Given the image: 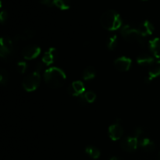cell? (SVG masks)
I'll return each instance as SVG.
<instances>
[{"instance_id":"1","label":"cell","mask_w":160,"mask_h":160,"mask_svg":"<svg viewBox=\"0 0 160 160\" xmlns=\"http://www.w3.org/2000/svg\"><path fill=\"white\" fill-rule=\"evenodd\" d=\"M100 24L107 31H116L122 25V19L120 14L113 9H108L102 14Z\"/></svg>"},{"instance_id":"2","label":"cell","mask_w":160,"mask_h":160,"mask_svg":"<svg viewBox=\"0 0 160 160\" xmlns=\"http://www.w3.org/2000/svg\"><path fill=\"white\" fill-rule=\"evenodd\" d=\"M65 73L58 67H50L44 73V80L47 85L52 88H58L63 85L66 81Z\"/></svg>"},{"instance_id":"3","label":"cell","mask_w":160,"mask_h":160,"mask_svg":"<svg viewBox=\"0 0 160 160\" xmlns=\"http://www.w3.org/2000/svg\"><path fill=\"white\" fill-rule=\"evenodd\" d=\"M120 33L123 38L128 42L137 43L141 46H145L146 44L145 37H143L139 32L138 27L131 24H126L122 28Z\"/></svg>"},{"instance_id":"4","label":"cell","mask_w":160,"mask_h":160,"mask_svg":"<svg viewBox=\"0 0 160 160\" xmlns=\"http://www.w3.org/2000/svg\"><path fill=\"white\" fill-rule=\"evenodd\" d=\"M41 77L38 72H33L27 75L23 80V87L27 92H33L39 87Z\"/></svg>"},{"instance_id":"5","label":"cell","mask_w":160,"mask_h":160,"mask_svg":"<svg viewBox=\"0 0 160 160\" xmlns=\"http://www.w3.org/2000/svg\"><path fill=\"white\" fill-rule=\"evenodd\" d=\"M1 48H0V55L2 59H7L12 54L13 51L12 41L8 37H2L1 38Z\"/></svg>"},{"instance_id":"6","label":"cell","mask_w":160,"mask_h":160,"mask_svg":"<svg viewBox=\"0 0 160 160\" xmlns=\"http://www.w3.org/2000/svg\"><path fill=\"white\" fill-rule=\"evenodd\" d=\"M138 140L136 137H128L124 138L120 142V146L122 149L128 152H134L138 148Z\"/></svg>"},{"instance_id":"7","label":"cell","mask_w":160,"mask_h":160,"mask_svg":"<svg viewBox=\"0 0 160 160\" xmlns=\"http://www.w3.org/2000/svg\"><path fill=\"white\" fill-rule=\"evenodd\" d=\"M41 53V48L40 47L37 46V45H28L23 49L22 50V56L25 59L28 60H31V59H34L37 58L38 56L40 55Z\"/></svg>"},{"instance_id":"8","label":"cell","mask_w":160,"mask_h":160,"mask_svg":"<svg viewBox=\"0 0 160 160\" xmlns=\"http://www.w3.org/2000/svg\"><path fill=\"white\" fill-rule=\"evenodd\" d=\"M108 133H109V136L111 140L117 141L121 138L123 136V128L119 122H117L109 126Z\"/></svg>"},{"instance_id":"9","label":"cell","mask_w":160,"mask_h":160,"mask_svg":"<svg viewBox=\"0 0 160 160\" xmlns=\"http://www.w3.org/2000/svg\"><path fill=\"white\" fill-rule=\"evenodd\" d=\"M131 65V59L126 56H121L120 58H117L114 61V67L118 71L126 72L130 70V67Z\"/></svg>"},{"instance_id":"10","label":"cell","mask_w":160,"mask_h":160,"mask_svg":"<svg viewBox=\"0 0 160 160\" xmlns=\"http://www.w3.org/2000/svg\"><path fill=\"white\" fill-rule=\"evenodd\" d=\"M138 27V29L139 32L141 33L143 37H147V36L152 35L154 32L155 28L153 26L152 23L148 20H145L144 21H142Z\"/></svg>"},{"instance_id":"11","label":"cell","mask_w":160,"mask_h":160,"mask_svg":"<svg viewBox=\"0 0 160 160\" xmlns=\"http://www.w3.org/2000/svg\"><path fill=\"white\" fill-rule=\"evenodd\" d=\"M84 91H85V88H84V84L80 81H74L68 88L69 94L76 97L83 95Z\"/></svg>"},{"instance_id":"12","label":"cell","mask_w":160,"mask_h":160,"mask_svg":"<svg viewBox=\"0 0 160 160\" xmlns=\"http://www.w3.org/2000/svg\"><path fill=\"white\" fill-rule=\"evenodd\" d=\"M138 145H140V147L143 150L146 152L154 151L155 148H156V145L151 139L146 137L145 134L139 138H138Z\"/></svg>"},{"instance_id":"13","label":"cell","mask_w":160,"mask_h":160,"mask_svg":"<svg viewBox=\"0 0 160 160\" xmlns=\"http://www.w3.org/2000/svg\"><path fill=\"white\" fill-rule=\"evenodd\" d=\"M160 76V60L154 62L150 66L148 75L146 78V82L150 83L154 78Z\"/></svg>"},{"instance_id":"14","label":"cell","mask_w":160,"mask_h":160,"mask_svg":"<svg viewBox=\"0 0 160 160\" xmlns=\"http://www.w3.org/2000/svg\"><path fill=\"white\" fill-rule=\"evenodd\" d=\"M56 56H57V52L54 48H50L44 53L42 56V62L46 66L50 65L53 63L54 61L56 59Z\"/></svg>"},{"instance_id":"15","label":"cell","mask_w":160,"mask_h":160,"mask_svg":"<svg viewBox=\"0 0 160 160\" xmlns=\"http://www.w3.org/2000/svg\"><path fill=\"white\" fill-rule=\"evenodd\" d=\"M148 47L152 53L153 56L156 58L159 59L160 58V38H156L152 39L148 42Z\"/></svg>"},{"instance_id":"16","label":"cell","mask_w":160,"mask_h":160,"mask_svg":"<svg viewBox=\"0 0 160 160\" xmlns=\"http://www.w3.org/2000/svg\"><path fill=\"white\" fill-rule=\"evenodd\" d=\"M154 62V58L148 53L141 54L137 58V62L141 66H151Z\"/></svg>"},{"instance_id":"17","label":"cell","mask_w":160,"mask_h":160,"mask_svg":"<svg viewBox=\"0 0 160 160\" xmlns=\"http://www.w3.org/2000/svg\"><path fill=\"white\" fill-rule=\"evenodd\" d=\"M95 73H96V71H95V67L89 66V67H86L85 70L83 72V79L85 81H90L95 78Z\"/></svg>"},{"instance_id":"18","label":"cell","mask_w":160,"mask_h":160,"mask_svg":"<svg viewBox=\"0 0 160 160\" xmlns=\"http://www.w3.org/2000/svg\"><path fill=\"white\" fill-rule=\"evenodd\" d=\"M52 6H56L62 10H66L70 9V0H53Z\"/></svg>"},{"instance_id":"19","label":"cell","mask_w":160,"mask_h":160,"mask_svg":"<svg viewBox=\"0 0 160 160\" xmlns=\"http://www.w3.org/2000/svg\"><path fill=\"white\" fill-rule=\"evenodd\" d=\"M85 152L88 155V156L94 159H97L98 158H99L100 155H101L99 150L96 147L94 146H88L85 148Z\"/></svg>"},{"instance_id":"20","label":"cell","mask_w":160,"mask_h":160,"mask_svg":"<svg viewBox=\"0 0 160 160\" xmlns=\"http://www.w3.org/2000/svg\"><path fill=\"white\" fill-rule=\"evenodd\" d=\"M117 44H118V38L116 34H113L108 38L106 45L109 50H114L117 46Z\"/></svg>"},{"instance_id":"21","label":"cell","mask_w":160,"mask_h":160,"mask_svg":"<svg viewBox=\"0 0 160 160\" xmlns=\"http://www.w3.org/2000/svg\"><path fill=\"white\" fill-rule=\"evenodd\" d=\"M8 81H9V74L6 70L4 69H1L0 70V83L2 85H6L7 84Z\"/></svg>"},{"instance_id":"22","label":"cell","mask_w":160,"mask_h":160,"mask_svg":"<svg viewBox=\"0 0 160 160\" xmlns=\"http://www.w3.org/2000/svg\"><path fill=\"white\" fill-rule=\"evenodd\" d=\"M84 95V98H85L86 102L88 103L93 102L95 100V98H96V95H95V92H91V91H88V92H86Z\"/></svg>"},{"instance_id":"23","label":"cell","mask_w":160,"mask_h":160,"mask_svg":"<svg viewBox=\"0 0 160 160\" xmlns=\"http://www.w3.org/2000/svg\"><path fill=\"white\" fill-rule=\"evenodd\" d=\"M27 67H28V64H27L26 62H19L17 65V70H18L19 73H23L27 70Z\"/></svg>"},{"instance_id":"24","label":"cell","mask_w":160,"mask_h":160,"mask_svg":"<svg viewBox=\"0 0 160 160\" xmlns=\"http://www.w3.org/2000/svg\"><path fill=\"white\" fill-rule=\"evenodd\" d=\"M7 12L5 10H2L0 13V21H1L2 23H4L5 21L7 20Z\"/></svg>"},{"instance_id":"25","label":"cell","mask_w":160,"mask_h":160,"mask_svg":"<svg viewBox=\"0 0 160 160\" xmlns=\"http://www.w3.org/2000/svg\"><path fill=\"white\" fill-rule=\"evenodd\" d=\"M42 4L45 5V6H52V3H53V0H39Z\"/></svg>"},{"instance_id":"26","label":"cell","mask_w":160,"mask_h":160,"mask_svg":"<svg viewBox=\"0 0 160 160\" xmlns=\"http://www.w3.org/2000/svg\"><path fill=\"white\" fill-rule=\"evenodd\" d=\"M109 160H121L120 159V158H118V157H116V156H114V157H112Z\"/></svg>"},{"instance_id":"27","label":"cell","mask_w":160,"mask_h":160,"mask_svg":"<svg viewBox=\"0 0 160 160\" xmlns=\"http://www.w3.org/2000/svg\"><path fill=\"white\" fill-rule=\"evenodd\" d=\"M158 160H160V152H159V156H158Z\"/></svg>"}]
</instances>
